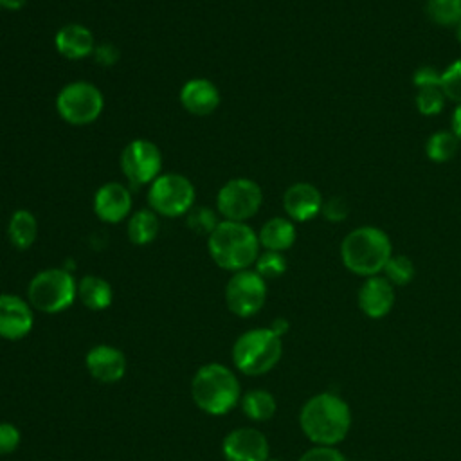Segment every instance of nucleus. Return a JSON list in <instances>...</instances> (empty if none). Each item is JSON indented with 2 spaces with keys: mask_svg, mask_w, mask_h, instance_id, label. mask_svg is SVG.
<instances>
[{
  "mask_svg": "<svg viewBox=\"0 0 461 461\" xmlns=\"http://www.w3.org/2000/svg\"><path fill=\"white\" fill-rule=\"evenodd\" d=\"M299 425L312 443L335 447L349 432L351 411L340 396L319 393L308 398L301 407Z\"/></svg>",
  "mask_w": 461,
  "mask_h": 461,
  "instance_id": "1",
  "label": "nucleus"
},
{
  "mask_svg": "<svg viewBox=\"0 0 461 461\" xmlns=\"http://www.w3.org/2000/svg\"><path fill=\"white\" fill-rule=\"evenodd\" d=\"M258 232L245 221L221 220L207 236L211 259L227 272L250 268L259 256Z\"/></svg>",
  "mask_w": 461,
  "mask_h": 461,
  "instance_id": "2",
  "label": "nucleus"
},
{
  "mask_svg": "<svg viewBox=\"0 0 461 461\" xmlns=\"http://www.w3.org/2000/svg\"><path fill=\"white\" fill-rule=\"evenodd\" d=\"M391 256L393 243L389 236L373 225L353 229L340 243V259L344 267L357 276H378L384 272Z\"/></svg>",
  "mask_w": 461,
  "mask_h": 461,
  "instance_id": "3",
  "label": "nucleus"
},
{
  "mask_svg": "<svg viewBox=\"0 0 461 461\" xmlns=\"http://www.w3.org/2000/svg\"><path fill=\"white\" fill-rule=\"evenodd\" d=\"M191 396L198 409L207 414H227L236 407L241 396L238 376L223 364L211 362L194 373L191 380Z\"/></svg>",
  "mask_w": 461,
  "mask_h": 461,
  "instance_id": "4",
  "label": "nucleus"
},
{
  "mask_svg": "<svg viewBox=\"0 0 461 461\" xmlns=\"http://www.w3.org/2000/svg\"><path fill=\"white\" fill-rule=\"evenodd\" d=\"M283 355L281 337L270 328H252L241 333L232 346V362L243 375L268 373Z\"/></svg>",
  "mask_w": 461,
  "mask_h": 461,
  "instance_id": "5",
  "label": "nucleus"
},
{
  "mask_svg": "<svg viewBox=\"0 0 461 461\" xmlns=\"http://www.w3.org/2000/svg\"><path fill=\"white\" fill-rule=\"evenodd\" d=\"M77 297V281L67 268L40 270L27 286L29 304L41 313H59Z\"/></svg>",
  "mask_w": 461,
  "mask_h": 461,
  "instance_id": "6",
  "label": "nucleus"
},
{
  "mask_svg": "<svg viewBox=\"0 0 461 461\" xmlns=\"http://www.w3.org/2000/svg\"><path fill=\"white\" fill-rule=\"evenodd\" d=\"M56 112L70 126H88L95 122L104 108L103 92L90 81H70L56 94Z\"/></svg>",
  "mask_w": 461,
  "mask_h": 461,
  "instance_id": "7",
  "label": "nucleus"
},
{
  "mask_svg": "<svg viewBox=\"0 0 461 461\" xmlns=\"http://www.w3.org/2000/svg\"><path fill=\"white\" fill-rule=\"evenodd\" d=\"M148 207L164 218L185 216L196 200L194 184L182 173H160L148 185Z\"/></svg>",
  "mask_w": 461,
  "mask_h": 461,
  "instance_id": "8",
  "label": "nucleus"
},
{
  "mask_svg": "<svg viewBox=\"0 0 461 461\" xmlns=\"http://www.w3.org/2000/svg\"><path fill=\"white\" fill-rule=\"evenodd\" d=\"M263 203L261 185L247 176L229 178L216 193V211L221 220L249 221Z\"/></svg>",
  "mask_w": 461,
  "mask_h": 461,
  "instance_id": "9",
  "label": "nucleus"
},
{
  "mask_svg": "<svg viewBox=\"0 0 461 461\" xmlns=\"http://www.w3.org/2000/svg\"><path fill=\"white\" fill-rule=\"evenodd\" d=\"M162 164L160 148L148 139L130 140L119 157L121 173L135 185H149L162 173Z\"/></svg>",
  "mask_w": 461,
  "mask_h": 461,
  "instance_id": "10",
  "label": "nucleus"
},
{
  "mask_svg": "<svg viewBox=\"0 0 461 461\" xmlns=\"http://www.w3.org/2000/svg\"><path fill=\"white\" fill-rule=\"evenodd\" d=\"M223 297L230 313L252 317L267 301V281L252 268L232 272L225 285Z\"/></svg>",
  "mask_w": 461,
  "mask_h": 461,
  "instance_id": "11",
  "label": "nucleus"
},
{
  "mask_svg": "<svg viewBox=\"0 0 461 461\" xmlns=\"http://www.w3.org/2000/svg\"><path fill=\"white\" fill-rule=\"evenodd\" d=\"M133 198L130 189L121 182H106L97 187L92 200V209L103 223H121L131 214Z\"/></svg>",
  "mask_w": 461,
  "mask_h": 461,
  "instance_id": "12",
  "label": "nucleus"
},
{
  "mask_svg": "<svg viewBox=\"0 0 461 461\" xmlns=\"http://www.w3.org/2000/svg\"><path fill=\"white\" fill-rule=\"evenodd\" d=\"M221 452L227 461H267L268 439L258 429L240 427L223 438Z\"/></svg>",
  "mask_w": 461,
  "mask_h": 461,
  "instance_id": "13",
  "label": "nucleus"
},
{
  "mask_svg": "<svg viewBox=\"0 0 461 461\" xmlns=\"http://www.w3.org/2000/svg\"><path fill=\"white\" fill-rule=\"evenodd\" d=\"M29 301L16 294H0V339L20 340L27 337L34 324Z\"/></svg>",
  "mask_w": 461,
  "mask_h": 461,
  "instance_id": "14",
  "label": "nucleus"
},
{
  "mask_svg": "<svg viewBox=\"0 0 461 461\" xmlns=\"http://www.w3.org/2000/svg\"><path fill=\"white\" fill-rule=\"evenodd\" d=\"M178 101L187 113L205 117L216 112V108L221 103V94L211 79L191 77L180 86Z\"/></svg>",
  "mask_w": 461,
  "mask_h": 461,
  "instance_id": "15",
  "label": "nucleus"
},
{
  "mask_svg": "<svg viewBox=\"0 0 461 461\" xmlns=\"http://www.w3.org/2000/svg\"><path fill=\"white\" fill-rule=\"evenodd\" d=\"M322 194L310 182H295L283 194V209L294 223H304L315 218L322 209Z\"/></svg>",
  "mask_w": 461,
  "mask_h": 461,
  "instance_id": "16",
  "label": "nucleus"
},
{
  "mask_svg": "<svg viewBox=\"0 0 461 461\" xmlns=\"http://www.w3.org/2000/svg\"><path fill=\"white\" fill-rule=\"evenodd\" d=\"M85 366L92 378L103 384H113L119 382L126 373V357L113 346L97 344L88 349Z\"/></svg>",
  "mask_w": 461,
  "mask_h": 461,
  "instance_id": "17",
  "label": "nucleus"
},
{
  "mask_svg": "<svg viewBox=\"0 0 461 461\" xmlns=\"http://www.w3.org/2000/svg\"><path fill=\"white\" fill-rule=\"evenodd\" d=\"M54 47L58 54L65 59L77 61L94 56L95 38L94 32L77 22H70L61 25L54 34Z\"/></svg>",
  "mask_w": 461,
  "mask_h": 461,
  "instance_id": "18",
  "label": "nucleus"
},
{
  "mask_svg": "<svg viewBox=\"0 0 461 461\" xmlns=\"http://www.w3.org/2000/svg\"><path fill=\"white\" fill-rule=\"evenodd\" d=\"M394 304V286L384 276L366 277L358 290V306L371 319L385 317Z\"/></svg>",
  "mask_w": 461,
  "mask_h": 461,
  "instance_id": "19",
  "label": "nucleus"
},
{
  "mask_svg": "<svg viewBox=\"0 0 461 461\" xmlns=\"http://www.w3.org/2000/svg\"><path fill=\"white\" fill-rule=\"evenodd\" d=\"M441 72L432 68L430 65L420 67L414 76L412 83L416 86V108L421 115H438L445 106V94L439 83Z\"/></svg>",
  "mask_w": 461,
  "mask_h": 461,
  "instance_id": "20",
  "label": "nucleus"
},
{
  "mask_svg": "<svg viewBox=\"0 0 461 461\" xmlns=\"http://www.w3.org/2000/svg\"><path fill=\"white\" fill-rule=\"evenodd\" d=\"M259 245L265 250H274V252H285L288 250L297 238V230L295 225L290 218L286 216H274L270 220H267L259 232Z\"/></svg>",
  "mask_w": 461,
  "mask_h": 461,
  "instance_id": "21",
  "label": "nucleus"
},
{
  "mask_svg": "<svg viewBox=\"0 0 461 461\" xmlns=\"http://www.w3.org/2000/svg\"><path fill=\"white\" fill-rule=\"evenodd\" d=\"M160 216L151 211L149 207H142L137 211H131V214L126 220V236L130 243L137 247L149 245L155 241L160 230Z\"/></svg>",
  "mask_w": 461,
  "mask_h": 461,
  "instance_id": "22",
  "label": "nucleus"
},
{
  "mask_svg": "<svg viewBox=\"0 0 461 461\" xmlns=\"http://www.w3.org/2000/svg\"><path fill=\"white\" fill-rule=\"evenodd\" d=\"M77 297L83 306L94 312L106 310L113 301L112 285L95 274H86L77 281Z\"/></svg>",
  "mask_w": 461,
  "mask_h": 461,
  "instance_id": "23",
  "label": "nucleus"
},
{
  "mask_svg": "<svg viewBox=\"0 0 461 461\" xmlns=\"http://www.w3.org/2000/svg\"><path fill=\"white\" fill-rule=\"evenodd\" d=\"M38 238V220L29 209H16L7 221V240L16 250H27Z\"/></svg>",
  "mask_w": 461,
  "mask_h": 461,
  "instance_id": "24",
  "label": "nucleus"
},
{
  "mask_svg": "<svg viewBox=\"0 0 461 461\" xmlns=\"http://www.w3.org/2000/svg\"><path fill=\"white\" fill-rule=\"evenodd\" d=\"M277 403L272 393L265 389H252L241 396V411L252 421H267L276 414Z\"/></svg>",
  "mask_w": 461,
  "mask_h": 461,
  "instance_id": "25",
  "label": "nucleus"
},
{
  "mask_svg": "<svg viewBox=\"0 0 461 461\" xmlns=\"http://www.w3.org/2000/svg\"><path fill=\"white\" fill-rule=\"evenodd\" d=\"M457 146H459V139L454 135L452 130H439V131H434L427 142H425V153L429 157V160L432 162H447L450 160L456 151H457Z\"/></svg>",
  "mask_w": 461,
  "mask_h": 461,
  "instance_id": "26",
  "label": "nucleus"
},
{
  "mask_svg": "<svg viewBox=\"0 0 461 461\" xmlns=\"http://www.w3.org/2000/svg\"><path fill=\"white\" fill-rule=\"evenodd\" d=\"M425 13L441 27H456L461 22V0H427Z\"/></svg>",
  "mask_w": 461,
  "mask_h": 461,
  "instance_id": "27",
  "label": "nucleus"
},
{
  "mask_svg": "<svg viewBox=\"0 0 461 461\" xmlns=\"http://www.w3.org/2000/svg\"><path fill=\"white\" fill-rule=\"evenodd\" d=\"M221 221V216L218 211L207 207V205H193L191 211L185 214V225L189 230L200 236H209L216 225Z\"/></svg>",
  "mask_w": 461,
  "mask_h": 461,
  "instance_id": "28",
  "label": "nucleus"
},
{
  "mask_svg": "<svg viewBox=\"0 0 461 461\" xmlns=\"http://www.w3.org/2000/svg\"><path fill=\"white\" fill-rule=\"evenodd\" d=\"M384 277L393 285V286H403L409 285L414 279L416 268L414 263L403 256V254H393L389 261L384 267Z\"/></svg>",
  "mask_w": 461,
  "mask_h": 461,
  "instance_id": "29",
  "label": "nucleus"
},
{
  "mask_svg": "<svg viewBox=\"0 0 461 461\" xmlns=\"http://www.w3.org/2000/svg\"><path fill=\"white\" fill-rule=\"evenodd\" d=\"M254 270L267 281V279H276L286 272V258L283 252H274V250H263L259 252Z\"/></svg>",
  "mask_w": 461,
  "mask_h": 461,
  "instance_id": "30",
  "label": "nucleus"
},
{
  "mask_svg": "<svg viewBox=\"0 0 461 461\" xmlns=\"http://www.w3.org/2000/svg\"><path fill=\"white\" fill-rule=\"evenodd\" d=\"M439 83L447 99L461 104V58L452 61L439 76Z\"/></svg>",
  "mask_w": 461,
  "mask_h": 461,
  "instance_id": "31",
  "label": "nucleus"
},
{
  "mask_svg": "<svg viewBox=\"0 0 461 461\" xmlns=\"http://www.w3.org/2000/svg\"><path fill=\"white\" fill-rule=\"evenodd\" d=\"M322 216L328 220V221H333V223H339V221H344L348 218V202L342 198V196H331L328 200L322 202V209H321Z\"/></svg>",
  "mask_w": 461,
  "mask_h": 461,
  "instance_id": "32",
  "label": "nucleus"
},
{
  "mask_svg": "<svg viewBox=\"0 0 461 461\" xmlns=\"http://www.w3.org/2000/svg\"><path fill=\"white\" fill-rule=\"evenodd\" d=\"M20 430L16 425L7 423V421H0V456H7L11 452H14L20 445Z\"/></svg>",
  "mask_w": 461,
  "mask_h": 461,
  "instance_id": "33",
  "label": "nucleus"
},
{
  "mask_svg": "<svg viewBox=\"0 0 461 461\" xmlns=\"http://www.w3.org/2000/svg\"><path fill=\"white\" fill-rule=\"evenodd\" d=\"M299 461H346L344 454L335 448V447H324V445H317L308 448Z\"/></svg>",
  "mask_w": 461,
  "mask_h": 461,
  "instance_id": "34",
  "label": "nucleus"
},
{
  "mask_svg": "<svg viewBox=\"0 0 461 461\" xmlns=\"http://www.w3.org/2000/svg\"><path fill=\"white\" fill-rule=\"evenodd\" d=\"M94 58L103 67H112L119 59V50L112 43H101L94 50Z\"/></svg>",
  "mask_w": 461,
  "mask_h": 461,
  "instance_id": "35",
  "label": "nucleus"
},
{
  "mask_svg": "<svg viewBox=\"0 0 461 461\" xmlns=\"http://www.w3.org/2000/svg\"><path fill=\"white\" fill-rule=\"evenodd\" d=\"M276 335H279V337H283L286 331H288V328H290V324H288V321L286 319H283V317H279V319H276L270 326H268Z\"/></svg>",
  "mask_w": 461,
  "mask_h": 461,
  "instance_id": "36",
  "label": "nucleus"
},
{
  "mask_svg": "<svg viewBox=\"0 0 461 461\" xmlns=\"http://www.w3.org/2000/svg\"><path fill=\"white\" fill-rule=\"evenodd\" d=\"M452 131L461 142V104H457L454 113H452Z\"/></svg>",
  "mask_w": 461,
  "mask_h": 461,
  "instance_id": "37",
  "label": "nucleus"
},
{
  "mask_svg": "<svg viewBox=\"0 0 461 461\" xmlns=\"http://www.w3.org/2000/svg\"><path fill=\"white\" fill-rule=\"evenodd\" d=\"M25 4H27V0H2V9L20 11L25 7Z\"/></svg>",
  "mask_w": 461,
  "mask_h": 461,
  "instance_id": "38",
  "label": "nucleus"
},
{
  "mask_svg": "<svg viewBox=\"0 0 461 461\" xmlns=\"http://www.w3.org/2000/svg\"><path fill=\"white\" fill-rule=\"evenodd\" d=\"M456 29V36H457V41H461V22L454 27Z\"/></svg>",
  "mask_w": 461,
  "mask_h": 461,
  "instance_id": "39",
  "label": "nucleus"
},
{
  "mask_svg": "<svg viewBox=\"0 0 461 461\" xmlns=\"http://www.w3.org/2000/svg\"><path fill=\"white\" fill-rule=\"evenodd\" d=\"M267 461H279V459H274V457H268Z\"/></svg>",
  "mask_w": 461,
  "mask_h": 461,
  "instance_id": "40",
  "label": "nucleus"
},
{
  "mask_svg": "<svg viewBox=\"0 0 461 461\" xmlns=\"http://www.w3.org/2000/svg\"><path fill=\"white\" fill-rule=\"evenodd\" d=\"M0 11H2V0H0Z\"/></svg>",
  "mask_w": 461,
  "mask_h": 461,
  "instance_id": "41",
  "label": "nucleus"
}]
</instances>
